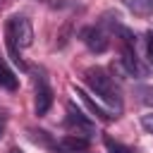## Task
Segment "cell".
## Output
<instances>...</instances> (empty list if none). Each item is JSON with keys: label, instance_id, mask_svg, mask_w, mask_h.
Listing matches in <instances>:
<instances>
[{"label": "cell", "instance_id": "1", "mask_svg": "<svg viewBox=\"0 0 153 153\" xmlns=\"http://www.w3.org/2000/svg\"><path fill=\"white\" fill-rule=\"evenodd\" d=\"M84 79H86L88 88H91L98 98H103V100H105L108 105H112L117 112L122 110V98H120V91H117V86H115L112 76H110L105 69H100V67H88V69L84 72Z\"/></svg>", "mask_w": 153, "mask_h": 153}, {"label": "cell", "instance_id": "2", "mask_svg": "<svg viewBox=\"0 0 153 153\" xmlns=\"http://www.w3.org/2000/svg\"><path fill=\"white\" fill-rule=\"evenodd\" d=\"M5 36H7V45L10 48H29L33 43V29H31V22L26 17H10L7 19V26H5Z\"/></svg>", "mask_w": 153, "mask_h": 153}, {"label": "cell", "instance_id": "3", "mask_svg": "<svg viewBox=\"0 0 153 153\" xmlns=\"http://www.w3.org/2000/svg\"><path fill=\"white\" fill-rule=\"evenodd\" d=\"M81 41H84V45L91 50V53H105L108 50V45H110V38H108V31L100 26V24H96V26H86V29H81Z\"/></svg>", "mask_w": 153, "mask_h": 153}, {"label": "cell", "instance_id": "4", "mask_svg": "<svg viewBox=\"0 0 153 153\" xmlns=\"http://www.w3.org/2000/svg\"><path fill=\"white\" fill-rule=\"evenodd\" d=\"M50 105H53V88L48 86V81H45V79H41V81L36 84V100H33V110H36V115H38V117H43V115L50 110Z\"/></svg>", "mask_w": 153, "mask_h": 153}, {"label": "cell", "instance_id": "5", "mask_svg": "<svg viewBox=\"0 0 153 153\" xmlns=\"http://www.w3.org/2000/svg\"><path fill=\"white\" fill-rule=\"evenodd\" d=\"M122 65H124V69H127L129 74H134V76H146V74H148L146 65L136 57V45H124V50H122Z\"/></svg>", "mask_w": 153, "mask_h": 153}, {"label": "cell", "instance_id": "6", "mask_svg": "<svg viewBox=\"0 0 153 153\" xmlns=\"http://www.w3.org/2000/svg\"><path fill=\"white\" fill-rule=\"evenodd\" d=\"M74 93H76V96L81 98V103H84V105H86V108H88V110H91V112H93V115H96L98 120H103V122H110V120H112L110 110H108V108H103V105H100L98 100H93V98H91V96H88V93H86L84 88L74 86Z\"/></svg>", "mask_w": 153, "mask_h": 153}, {"label": "cell", "instance_id": "7", "mask_svg": "<svg viewBox=\"0 0 153 153\" xmlns=\"http://www.w3.org/2000/svg\"><path fill=\"white\" fill-rule=\"evenodd\" d=\"M67 115H69V117H67V122H69L72 127H76V131H93V122H91V120H86V117H84V115L72 105V103L67 105Z\"/></svg>", "mask_w": 153, "mask_h": 153}, {"label": "cell", "instance_id": "8", "mask_svg": "<svg viewBox=\"0 0 153 153\" xmlns=\"http://www.w3.org/2000/svg\"><path fill=\"white\" fill-rule=\"evenodd\" d=\"M17 86H19V79L14 76V72L5 65V60L0 57V88H5V91H17Z\"/></svg>", "mask_w": 153, "mask_h": 153}, {"label": "cell", "instance_id": "9", "mask_svg": "<svg viewBox=\"0 0 153 153\" xmlns=\"http://www.w3.org/2000/svg\"><path fill=\"white\" fill-rule=\"evenodd\" d=\"M127 10H131L136 17H148L153 12V2L151 0H122Z\"/></svg>", "mask_w": 153, "mask_h": 153}, {"label": "cell", "instance_id": "10", "mask_svg": "<svg viewBox=\"0 0 153 153\" xmlns=\"http://www.w3.org/2000/svg\"><path fill=\"white\" fill-rule=\"evenodd\" d=\"M60 146L67 151V153H79V151H86L88 148V139H81V136H65L60 141Z\"/></svg>", "mask_w": 153, "mask_h": 153}, {"label": "cell", "instance_id": "11", "mask_svg": "<svg viewBox=\"0 0 153 153\" xmlns=\"http://www.w3.org/2000/svg\"><path fill=\"white\" fill-rule=\"evenodd\" d=\"M105 148H108V153H131V148H129V146L120 143V141H117V139H112V136H105Z\"/></svg>", "mask_w": 153, "mask_h": 153}, {"label": "cell", "instance_id": "12", "mask_svg": "<svg viewBox=\"0 0 153 153\" xmlns=\"http://www.w3.org/2000/svg\"><path fill=\"white\" fill-rule=\"evenodd\" d=\"M139 100H141L146 108H153V86H143V88H139Z\"/></svg>", "mask_w": 153, "mask_h": 153}, {"label": "cell", "instance_id": "13", "mask_svg": "<svg viewBox=\"0 0 153 153\" xmlns=\"http://www.w3.org/2000/svg\"><path fill=\"white\" fill-rule=\"evenodd\" d=\"M141 127H143L148 134H153V112H148V115H141Z\"/></svg>", "mask_w": 153, "mask_h": 153}, {"label": "cell", "instance_id": "14", "mask_svg": "<svg viewBox=\"0 0 153 153\" xmlns=\"http://www.w3.org/2000/svg\"><path fill=\"white\" fill-rule=\"evenodd\" d=\"M146 50H148V57L153 60V29L146 31Z\"/></svg>", "mask_w": 153, "mask_h": 153}, {"label": "cell", "instance_id": "15", "mask_svg": "<svg viewBox=\"0 0 153 153\" xmlns=\"http://www.w3.org/2000/svg\"><path fill=\"white\" fill-rule=\"evenodd\" d=\"M5 129H7V112L0 110V139L5 136Z\"/></svg>", "mask_w": 153, "mask_h": 153}, {"label": "cell", "instance_id": "16", "mask_svg": "<svg viewBox=\"0 0 153 153\" xmlns=\"http://www.w3.org/2000/svg\"><path fill=\"white\" fill-rule=\"evenodd\" d=\"M10 153H22V151H19V148H12V151H10Z\"/></svg>", "mask_w": 153, "mask_h": 153}, {"label": "cell", "instance_id": "17", "mask_svg": "<svg viewBox=\"0 0 153 153\" xmlns=\"http://www.w3.org/2000/svg\"><path fill=\"white\" fill-rule=\"evenodd\" d=\"M0 2H2V0H0Z\"/></svg>", "mask_w": 153, "mask_h": 153}, {"label": "cell", "instance_id": "18", "mask_svg": "<svg viewBox=\"0 0 153 153\" xmlns=\"http://www.w3.org/2000/svg\"><path fill=\"white\" fill-rule=\"evenodd\" d=\"M151 2H153V0H151Z\"/></svg>", "mask_w": 153, "mask_h": 153}]
</instances>
